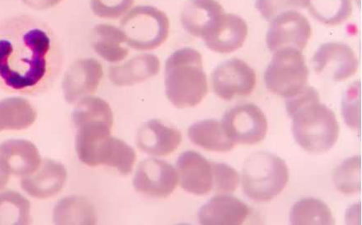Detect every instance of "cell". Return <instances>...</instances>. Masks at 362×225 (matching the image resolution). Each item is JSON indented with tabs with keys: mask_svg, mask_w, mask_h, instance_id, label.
<instances>
[{
	"mask_svg": "<svg viewBox=\"0 0 362 225\" xmlns=\"http://www.w3.org/2000/svg\"><path fill=\"white\" fill-rule=\"evenodd\" d=\"M249 212L248 206L236 197L218 195L202 206L199 219L204 225H239L245 221Z\"/></svg>",
	"mask_w": 362,
	"mask_h": 225,
	"instance_id": "obj_16",
	"label": "cell"
},
{
	"mask_svg": "<svg viewBox=\"0 0 362 225\" xmlns=\"http://www.w3.org/2000/svg\"><path fill=\"white\" fill-rule=\"evenodd\" d=\"M76 129L75 146L78 158L86 166H100L103 149L111 137L114 115L103 98L86 96L78 102L72 114Z\"/></svg>",
	"mask_w": 362,
	"mask_h": 225,
	"instance_id": "obj_3",
	"label": "cell"
},
{
	"mask_svg": "<svg viewBox=\"0 0 362 225\" xmlns=\"http://www.w3.org/2000/svg\"><path fill=\"white\" fill-rule=\"evenodd\" d=\"M267 32V45L272 53L283 49L302 51L312 36L307 18L296 11L281 13L271 21Z\"/></svg>",
	"mask_w": 362,
	"mask_h": 225,
	"instance_id": "obj_8",
	"label": "cell"
},
{
	"mask_svg": "<svg viewBox=\"0 0 362 225\" xmlns=\"http://www.w3.org/2000/svg\"><path fill=\"white\" fill-rule=\"evenodd\" d=\"M169 28L166 13L153 6L136 7L121 21L126 44L137 50L157 49L167 40Z\"/></svg>",
	"mask_w": 362,
	"mask_h": 225,
	"instance_id": "obj_6",
	"label": "cell"
},
{
	"mask_svg": "<svg viewBox=\"0 0 362 225\" xmlns=\"http://www.w3.org/2000/svg\"><path fill=\"white\" fill-rule=\"evenodd\" d=\"M308 76L309 69L302 51L289 48L274 53L266 69L264 81L268 90L288 98L307 86Z\"/></svg>",
	"mask_w": 362,
	"mask_h": 225,
	"instance_id": "obj_7",
	"label": "cell"
},
{
	"mask_svg": "<svg viewBox=\"0 0 362 225\" xmlns=\"http://www.w3.org/2000/svg\"><path fill=\"white\" fill-rule=\"evenodd\" d=\"M315 72L327 74L335 81H342L355 74L358 69L354 51L340 42H330L319 47L313 59Z\"/></svg>",
	"mask_w": 362,
	"mask_h": 225,
	"instance_id": "obj_12",
	"label": "cell"
},
{
	"mask_svg": "<svg viewBox=\"0 0 362 225\" xmlns=\"http://www.w3.org/2000/svg\"><path fill=\"white\" fill-rule=\"evenodd\" d=\"M309 0H256L255 6L262 16L271 21L281 13L308 7Z\"/></svg>",
	"mask_w": 362,
	"mask_h": 225,
	"instance_id": "obj_31",
	"label": "cell"
},
{
	"mask_svg": "<svg viewBox=\"0 0 362 225\" xmlns=\"http://www.w3.org/2000/svg\"><path fill=\"white\" fill-rule=\"evenodd\" d=\"M52 40L39 22L30 17L0 23V83L13 91L29 92L49 72Z\"/></svg>",
	"mask_w": 362,
	"mask_h": 225,
	"instance_id": "obj_1",
	"label": "cell"
},
{
	"mask_svg": "<svg viewBox=\"0 0 362 225\" xmlns=\"http://www.w3.org/2000/svg\"><path fill=\"white\" fill-rule=\"evenodd\" d=\"M214 190L219 194H228L236 190L239 175L233 168L223 163L213 162Z\"/></svg>",
	"mask_w": 362,
	"mask_h": 225,
	"instance_id": "obj_32",
	"label": "cell"
},
{
	"mask_svg": "<svg viewBox=\"0 0 362 225\" xmlns=\"http://www.w3.org/2000/svg\"><path fill=\"white\" fill-rule=\"evenodd\" d=\"M30 221V203L18 192L0 194V225H23Z\"/></svg>",
	"mask_w": 362,
	"mask_h": 225,
	"instance_id": "obj_28",
	"label": "cell"
},
{
	"mask_svg": "<svg viewBox=\"0 0 362 225\" xmlns=\"http://www.w3.org/2000/svg\"><path fill=\"white\" fill-rule=\"evenodd\" d=\"M352 84L346 93L342 101V115L346 123L351 128L359 127V83Z\"/></svg>",
	"mask_w": 362,
	"mask_h": 225,
	"instance_id": "obj_34",
	"label": "cell"
},
{
	"mask_svg": "<svg viewBox=\"0 0 362 225\" xmlns=\"http://www.w3.org/2000/svg\"><path fill=\"white\" fill-rule=\"evenodd\" d=\"M134 0H90L92 11L103 18H119L133 6Z\"/></svg>",
	"mask_w": 362,
	"mask_h": 225,
	"instance_id": "obj_33",
	"label": "cell"
},
{
	"mask_svg": "<svg viewBox=\"0 0 362 225\" xmlns=\"http://www.w3.org/2000/svg\"><path fill=\"white\" fill-rule=\"evenodd\" d=\"M93 47L95 52L110 63L124 60L129 54L125 35L120 29L106 23L95 26L93 33Z\"/></svg>",
	"mask_w": 362,
	"mask_h": 225,
	"instance_id": "obj_23",
	"label": "cell"
},
{
	"mask_svg": "<svg viewBox=\"0 0 362 225\" xmlns=\"http://www.w3.org/2000/svg\"><path fill=\"white\" fill-rule=\"evenodd\" d=\"M182 142V134L158 120L145 123L139 130L137 144L144 152L153 156H166L175 151Z\"/></svg>",
	"mask_w": 362,
	"mask_h": 225,
	"instance_id": "obj_18",
	"label": "cell"
},
{
	"mask_svg": "<svg viewBox=\"0 0 362 225\" xmlns=\"http://www.w3.org/2000/svg\"><path fill=\"white\" fill-rule=\"evenodd\" d=\"M37 118L36 111L29 101L21 97L0 100V132L29 128Z\"/></svg>",
	"mask_w": 362,
	"mask_h": 225,
	"instance_id": "obj_25",
	"label": "cell"
},
{
	"mask_svg": "<svg viewBox=\"0 0 362 225\" xmlns=\"http://www.w3.org/2000/svg\"><path fill=\"white\" fill-rule=\"evenodd\" d=\"M136 161L135 150L123 140L110 137L102 159V165L116 168L123 175H129Z\"/></svg>",
	"mask_w": 362,
	"mask_h": 225,
	"instance_id": "obj_29",
	"label": "cell"
},
{
	"mask_svg": "<svg viewBox=\"0 0 362 225\" xmlns=\"http://www.w3.org/2000/svg\"><path fill=\"white\" fill-rule=\"evenodd\" d=\"M177 180V173L170 163L148 158L139 163L134 185L140 193L154 198H166L175 190Z\"/></svg>",
	"mask_w": 362,
	"mask_h": 225,
	"instance_id": "obj_11",
	"label": "cell"
},
{
	"mask_svg": "<svg viewBox=\"0 0 362 225\" xmlns=\"http://www.w3.org/2000/svg\"><path fill=\"white\" fill-rule=\"evenodd\" d=\"M310 15L323 25H340L351 16V0H309Z\"/></svg>",
	"mask_w": 362,
	"mask_h": 225,
	"instance_id": "obj_27",
	"label": "cell"
},
{
	"mask_svg": "<svg viewBox=\"0 0 362 225\" xmlns=\"http://www.w3.org/2000/svg\"><path fill=\"white\" fill-rule=\"evenodd\" d=\"M0 154L9 172L15 175H30L41 165L39 149L28 140H7L0 144Z\"/></svg>",
	"mask_w": 362,
	"mask_h": 225,
	"instance_id": "obj_19",
	"label": "cell"
},
{
	"mask_svg": "<svg viewBox=\"0 0 362 225\" xmlns=\"http://www.w3.org/2000/svg\"><path fill=\"white\" fill-rule=\"evenodd\" d=\"M334 183L343 194L358 193L361 190V157H351L343 161L334 171Z\"/></svg>",
	"mask_w": 362,
	"mask_h": 225,
	"instance_id": "obj_30",
	"label": "cell"
},
{
	"mask_svg": "<svg viewBox=\"0 0 362 225\" xmlns=\"http://www.w3.org/2000/svg\"><path fill=\"white\" fill-rule=\"evenodd\" d=\"M211 81L216 95L229 101L250 95L255 88L257 76L254 69L243 60L231 59L215 69Z\"/></svg>",
	"mask_w": 362,
	"mask_h": 225,
	"instance_id": "obj_10",
	"label": "cell"
},
{
	"mask_svg": "<svg viewBox=\"0 0 362 225\" xmlns=\"http://www.w3.org/2000/svg\"><path fill=\"white\" fill-rule=\"evenodd\" d=\"M103 77L102 64L95 59L77 60L69 68L63 79L66 101L74 104L98 90Z\"/></svg>",
	"mask_w": 362,
	"mask_h": 225,
	"instance_id": "obj_13",
	"label": "cell"
},
{
	"mask_svg": "<svg viewBox=\"0 0 362 225\" xmlns=\"http://www.w3.org/2000/svg\"><path fill=\"white\" fill-rule=\"evenodd\" d=\"M177 176L183 190L196 195H208L214 189L213 162L189 150L177 161Z\"/></svg>",
	"mask_w": 362,
	"mask_h": 225,
	"instance_id": "obj_15",
	"label": "cell"
},
{
	"mask_svg": "<svg viewBox=\"0 0 362 225\" xmlns=\"http://www.w3.org/2000/svg\"><path fill=\"white\" fill-rule=\"evenodd\" d=\"M54 221L57 224L93 225L97 223V214L93 205L86 197H66L56 204Z\"/></svg>",
	"mask_w": 362,
	"mask_h": 225,
	"instance_id": "obj_24",
	"label": "cell"
},
{
	"mask_svg": "<svg viewBox=\"0 0 362 225\" xmlns=\"http://www.w3.org/2000/svg\"><path fill=\"white\" fill-rule=\"evenodd\" d=\"M9 175H11V172L8 170L6 161L0 154V190L4 189V186L7 185Z\"/></svg>",
	"mask_w": 362,
	"mask_h": 225,
	"instance_id": "obj_36",
	"label": "cell"
},
{
	"mask_svg": "<svg viewBox=\"0 0 362 225\" xmlns=\"http://www.w3.org/2000/svg\"><path fill=\"white\" fill-rule=\"evenodd\" d=\"M290 222L295 225H332L335 224L328 206L322 200L305 198L295 203L290 211Z\"/></svg>",
	"mask_w": 362,
	"mask_h": 225,
	"instance_id": "obj_26",
	"label": "cell"
},
{
	"mask_svg": "<svg viewBox=\"0 0 362 225\" xmlns=\"http://www.w3.org/2000/svg\"><path fill=\"white\" fill-rule=\"evenodd\" d=\"M222 124L234 144H255L265 138L267 120L264 112L253 104L233 108L223 115Z\"/></svg>",
	"mask_w": 362,
	"mask_h": 225,
	"instance_id": "obj_9",
	"label": "cell"
},
{
	"mask_svg": "<svg viewBox=\"0 0 362 225\" xmlns=\"http://www.w3.org/2000/svg\"><path fill=\"white\" fill-rule=\"evenodd\" d=\"M22 1L31 8L44 11V9L57 6L61 0H22Z\"/></svg>",
	"mask_w": 362,
	"mask_h": 225,
	"instance_id": "obj_35",
	"label": "cell"
},
{
	"mask_svg": "<svg viewBox=\"0 0 362 225\" xmlns=\"http://www.w3.org/2000/svg\"><path fill=\"white\" fill-rule=\"evenodd\" d=\"M289 180L288 166L274 154H252L244 163L242 175L244 193L252 200L269 201L284 190Z\"/></svg>",
	"mask_w": 362,
	"mask_h": 225,
	"instance_id": "obj_5",
	"label": "cell"
},
{
	"mask_svg": "<svg viewBox=\"0 0 362 225\" xmlns=\"http://www.w3.org/2000/svg\"><path fill=\"white\" fill-rule=\"evenodd\" d=\"M160 62L157 56L144 54L136 56L124 64L110 68V79L117 86H131L157 75Z\"/></svg>",
	"mask_w": 362,
	"mask_h": 225,
	"instance_id": "obj_20",
	"label": "cell"
},
{
	"mask_svg": "<svg viewBox=\"0 0 362 225\" xmlns=\"http://www.w3.org/2000/svg\"><path fill=\"white\" fill-rule=\"evenodd\" d=\"M187 133L192 143L209 151L228 152L234 147L222 122L216 120L197 122L190 126Z\"/></svg>",
	"mask_w": 362,
	"mask_h": 225,
	"instance_id": "obj_22",
	"label": "cell"
},
{
	"mask_svg": "<svg viewBox=\"0 0 362 225\" xmlns=\"http://www.w3.org/2000/svg\"><path fill=\"white\" fill-rule=\"evenodd\" d=\"M245 21L234 13L221 15L211 25L203 39L214 52L229 54L241 48L247 36Z\"/></svg>",
	"mask_w": 362,
	"mask_h": 225,
	"instance_id": "obj_14",
	"label": "cell"
},
{
	"mask_svg": "<svg viewBox=\"0 0 362 225\" xmlns=\"http://www.w3.org/2000/svg\"><path fill=\"white\" fill-rule=\"evenodd\" d=\"M34 175H27L21 182L22 189L34 198L48 199L59 193L67 180V171L62 163L45 159Z\"/></svg>",
	"mask_w": 362,
	"mask_h": 225,
	"instance_id": "obj_17",
	"label": "cell"
},
{
	"mask_svg": "<svg viewBox=\"0 0 362 225\" xmlns=\"http://www.w3.org/2000/svg\"><path fill=\"white\" fill-rule=\"evenodd\" d=\"M166 96L180 109L195 107L208 93L203 58L199 51L183 48L169 56L165 64Z\"/></svg>",
	"mask_w": 362,
	"mask_h": 225,
	"instance_id": "obj_4",
	"label": "cell"
},
{
	"mask_svg": "<svg viewBox=\"0 0 362 225\" xmlns=\"http://www.w3.org/2000/svg\"><path fill=\"white\" fill-rule=\"evenodd\" d=\"M224 9L217 0H189L182 9L181 22L190 35L203 38Z\"/></svg>",
	"mask_w": 362,
	"mask_h": 225,
	"instance_id": "obj_21",
	"label": "cell"
},
{
	"mask_svg": "<svg viewBox=\"0 0 362 225\" xmlns=\"http://www.w3.org/2000/svg\"><path fill=\"white\" fill-rule=\"evenodd\" d=\"M286 108L293 119V133L300 147L313 154L328 151L337 142L339 125L335 112L320 102L318 92L305 86L286 98Z\"/></svg>",
	"mask_w": 362,
	"mask_h": 225,
	"instance_id": "obj_2",
	"label": "cell"
}]
</instances>
